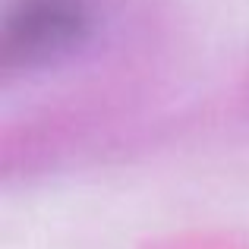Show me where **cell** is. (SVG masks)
Returning <instances> with one entry per match:
<instances>
[{"instance_id": "cell-1", "label": "cell", "mask_w": 249, "mask_h": 249, "mask_svg": "<svg viewBox=\"0 0 249 249\" xmlns=\"http://www.w3.org/2000/svg\"><path fill=\"white\" fill-rule=\"evenodd\" d=\"M89 35V0H19L6 19V54L22 63H48L85 44Z\"/></svg>"}]
</instances>
